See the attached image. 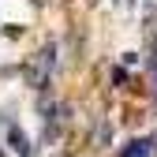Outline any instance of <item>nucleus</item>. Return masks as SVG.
I'll return each instance as SVG.
<instances>
[{"instance_id":"f257e3e1","label":"nucleus","mask_w":157,"mask_h":157,"mask_svg":"<svg viewBox=\"0 0 157 157\" xmlns=\"http://www.w3.org/2000/svg\"><path fill=\"white\" fill-rule=\"evenodd\" d=\"M150 153V142H131V150H124L120 157H146Z\"/></svg>"}]
</instances>
